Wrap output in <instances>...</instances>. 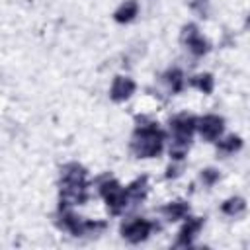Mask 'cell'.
<instances>
[{
	"label": "cell",
	"instance_id": "44dd1931",
	"mask_svg": "<svg viewBox=\"0 0 250 250\" xmlns=\"http://www.w3.org/2000/svg\"><path fill=\"white\" fill-rule=\"evenodd\" d=\"M197 35H199V27H197L195 23H186V25L182 27V31H180V41H182L184 45H188V43L193 41Z\"/></svg>",
	"mask_w": 250,
	"mask_h": 250
},
{
	"label": "cell",
	"instance_id": "ba28073f",
	"mask_svg": "<svg viewBox=\"0 0 250 250\" xmlns=\"http://www.w3.org/2000/svg\"><path fill=\"white\" fill-rule=\"evenodd\" d=\"M135 90H137L135 80L129 78V76L119 74V76L113 78V82H111V86H109V98H111V102L121 104V102H127V100L135 94Z\"/></svg>",
	"mask_w": 250,
	"mask_h": 250
},
{
	"label": "cell",
	"instance_id": "4fadbf2b",
	"mask_svg": "<svg viewBox=\"0 0 250 250\" xmlns=\"http://www.w3.org/2000/svg\"><path fill=\"white\" fill-rule=\"evenodd\" d=\"M139 16V2L137 0H125L119 4V8L113 12V20L117 23H129Z\"/></svg>",
	"mask_w": 250,
	"mask_h": 250
},
{
	"label": "cell",
	"instance_id": "e0dca14e",
	"mask_svg": "<svg viewBox=\"0 0 250 250\" xmlns=\"http://www.w3.org/2000/svg\"><path fill=\"white\" fill-rule=\"evenodd\" d=\"M189 84H191L193 88H197L199 92H203V94H211L213 88H215V78H213L209 72H201V74L191 76Z\"/></svg>",
	"mask_w": 250,
	"mask_h": 250
},
{
	"label": "cell",
	"instance_id": "3957f363",
	"mask_svg": "<svg viewBox=\"0 0 250 250\" xmlns=\"http://www.w3.org/2000/svg\"><path fill=\"white\" fill-rule=\"evenodd\" d=\"M158 229H160L158 225H154L152 221H148L145 217H129L121 223L119 232L131 244H139V242H145L152 234V230H158Z\"/></svg>",
	"mask_w": 250,
	"mask_h": 250
},
{
	"label": "cell",
	"instance_id": "9a60e30c",
	"mask_svg": "<svg viewBox=\"0 0 250 250\" xmlns=\"http://www.w3.org/2000/svg\"><path fill=\"white\" fill-rule=\"evenodd\" d=\"M189 145H191V139H178V137H172V141H170V148H168L170 158H172V160H180V162H184V158L188 156Z\"/></svg>",
	"mask_w": 250,
	"mask_h": 250
},
{
	"label": "cell",
	"instance_id": "2e32d148",
	"mask_svg": "<svg viewBox=\"0 0 250 250\" xmlns=\"http://www.w3.org/2000/svg\"><path fill=\"white\" fill-rule=\"evenodd\" d=\"M244 209H246V201L242 197H238V195H232V197H229V199H225L221 203V211L227 217H238V215L244 213Z\"/></svg>",
	"mask_w": 250,
	"mask_h": 250
},
{
	"label": "cell",
	"instance_id": "6da1fadb",
	"mask_svg": "<svg viewBox=\"0 0 250 250\" xmlns=\"http://www.w3.org/2000/svg\"><path fill=\"white\" fill-rule=\"evenodd\" d=\"M166 141V133L156 125L146 129H135L131 137V152L137 158H154L162 152Z\"/></svg>",
	"mask_w": 250,
	"mask_h": 250
},
{
	"label": "cell",
	"instance_id": "603a6c76",
	"mask_svg": "<svg viewBox=\"0 0 250 250\" xmlns=\"http://www.w3.org/2000/svg\"><path fill=\"white\" fill-rule=\"evenodd\" d=\"M246 25H248V27H250V16H248V20H246Z\"/></svg>",
	"mask_w": 250,
	"mask_h": 250
},
{
	"label": "cell",
	"instance_id": "7c38bea8",
	"mask_svg": "<svg viewBox=\"0 0 250 250\" xmlns=\"http://www.w3.org/2000/svg\"><path fill=\"white\" fill-rule=\"evenodd\" d=\"M125 189H127L131 207H135V205H139V203L146 197V193H148V178H146V176H139V178L133 180Z\"/></svg>",
	"mask_w": 250,
	"mask_h": 250
},
{
	"label": "cell",
	"instance_id": "d6986e66",
	"mask_svg": "<svg viewBox=\"0 0 250 250\" xmlns=\"http://www.w3.org/2000/svg\"><path fill=\"white\" fill-rule=\"evenodd\" d=\"M188 51L193 55V57H203V55H207L209 53V41L205 39V37H201V35H197L193 41H189L188 45Z\"/></svg>",
	"mask_w": 250,
	"mask_h": 250
},
{
	"label": "cell",
	"instance_id": "52a82bcc",
	"mask_svg": "<svg viewBox=\"0 0 250 250\" xmlns=\"http://www.w3.org/2000/svg\"><path fill=\"white\" fill-rule=\"evenodd\" d=\"M203 229V219L201 217H186L184 219V225L178 232V238H176V246L178 248H188L193 244V240L197 238V234L201 232Z\"/></svg>",
	"mask_w": 250,
	"mask_h": 250
},
{
	"label": "cell",
	"instance_id": "277c9868",
	"mask_svg": "<svg viewBox=\"0 0 250 250\" xmlns=\"http://www.w3.org/2000/svg\"><path fill=\"white\" fill-rule=\"evenodd\" d=\"M197 119H199V117H195V115H191V113H188V111L176 113V115L170 117V121H168L170 137L191 139V135L197 131Z\"/></svg>",
	"mask_w": 250,
	"mask_h": 250
},
{
	"label": "cell",
	"instance_id": "5b68a950",
	"mask_svg": "<svg viewBox=\"0 0 250 250\" xmlns=\"http://www.w3.org/2000/svg\"><path fill=\"white\" fill-rule=\"evenodd\" d=\"M225 131V119L217 113H207L197 119V133L207 143H217L223 137Z\"/></svg>",
	"mask_w": 250,
	"mask_h": 250
},
{
	"label": "cell",
	"instance_id": "7a4b0ae2",
	"mask_svg": "<svg viewBox=\"0 0 250 250\" xmlns=\"http://www.w3.org/2000/svg\"><path fill=\"white\" fill-rule=\"evenodd\" d=\"M92 186H94V188L98 189V193L105 199V205H107V209H109L111 215H121V213H125V211L131 207L127 189H125L113 176L104 174V176L96 178Z\"/></svg>",
	"mask_w": 250,
	"mask_h": 250
},
{
	"label": "cell",
	"instance_id": "30bf717a",
	"mask_svg": "<svg viewBox=\"0 0 250 250\" xmlns=\"http://www.w3.org/2000/svg\"><path fill=\"white\" fill-rule=\"evenodd\" d=\"M61 184H88V172L78 162H68L61 168Z\"/></svg>",
	"mask_w": 250,
	"mask_h": 250
},
{
	"label": "cell",
	"instance_id": "5bb4252c",
	"mask_svg": "<svg viewBox=\"0 0 250 250\" xmlns=\"http://www.w3.org/2000/svg\"><path fill=\"white\" fill-rule=\"evenodd\" d=\"M240 148H242V139L238 135H227L217 141V154L221 156H230Z\"/></svg>",
	"mask_w": 250,
	"mask_h": 250
},
{
	"label": "cell",
	"instance_id": "9c48e42d",
	"mask_svg": "<svg viewBox=\"0 0 250 250\" xmlns=\"http://www.w3.org/2000/svg\"><path fill=\"white\" fill-rule=\"evenodd\" d=\"M160 84L168 94H180L186 86V76L178 66H172L160 76Z\"/></svg>",
	"mask_w": 250,
	"mask_h": 250
},
{
	"label": "cell",
	"instance_id": "ffe728a7",
	"mask_svg": "<svg viewBox=\"0 0 250 250\" xmlns=\"http://www.w3.org/2000/svg\"><path fill=\"white\" fill-rule=\"evenodd\" d=\"M219 180H221V174H219V170H215V168H205V170H201V174H199V182H201L203 188H213Z\"/></svg>",
	"mask_w": 250,
	"mask_h": 250
},
{
	"label": "cell",
	"instance_id": "ac0fdd59",
	"mask_svg": "<svg viewBox=\"0 0 250 250\" xmlns=\"http://www.w3.org/2000/svg\"><path fill=\"white\" fill-rule=\"evenodd\" d=\"M107 229V223L105 221H88L84 219V227H82V236H100L104 230Z\"/></svg>",
	"mask_w": 250,
	"mask_h": 250
},
{
	"label": "cell",
	"instance_id": "8fae6325",
	"mask_svg": "<svg viewBox=\"0 0 250 250\" xmlns=\"http://www.w3.org/2000/svg\"><path fill=\"white\" fill-rule=\"evenodd\" d=\"M160 213H162V217H164L166 221H170V223H174V221H184V219L189 215V205H188V201H184V199H176V201L166 203V205L160 209Z\"/></svg>",
	"mask_w": 250,
	"mask_h": 250
},
{
	"label": "cell",
	"instance_id": "7402d4cb",
	"mask_svg": "<svg viewBox=\"0 0 250 250\" xmlns=\"http://www.w3.org/2000/svg\"><path fill=\"white\" fill-rule=\"evenodd\" d=\"M182 168H184V162L172 160V164L166 168V178H168V180H176V178L182 174Z\"/></svg>",
	"mask_w": 250,
	"mask_h": 250
},
{
	"label": "cell",
	"instance_id": "8992f818",
	"mask_svg": "<svg viewBox=\"0 0 250 250\" xmlns=\"http://www.w3.org/2000/svg\"><path fill=\"white\" fill-rule=\"evenodd\" d=\"M61 203L76 207L88 201V184H61Z\"/></svg>",
	"mask_w": 250,
	"mask_h": 250
}]
</instances>
